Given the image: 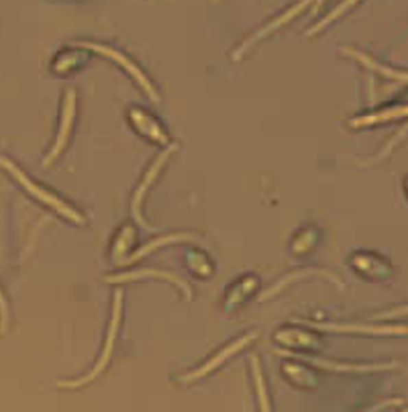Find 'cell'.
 <instances>
[{
  "label": "cell",
  "mask_w": 408,
  "mask_h": 412,
  "mask_svg": "<svg viewBox=\"0 0 408 412\" xmlns=\"http://www.w3.org/2000/svg\"><path fill=\"white\" fill-rule=\"evenodd\" d=\"M82 45H84V47H90L92 51H98V53H102V56L110 58L112 62H117L119 66H123V68H125V70H127V72H129V74H131L135 80H137V82L141 84V88H143V90H145V92H147V94L154 98V100H158V92L154 90L152 82H149V80L143 76V72H141V70H139V68H137V66H135L131 60H127V58H125L121 51H117V49H112V47H106V45H98V43H82Z\"/></svg>",
  "instance_id": "4"
},
{
  "label": "cell",
  "mask_w": 408,
  "mask_h": 412,
  "mask_svg": "<svg viewBox=\"0 0 408 412\" xmlns=\"http://www.w3.org/2000/svg\"><path fill=\"white\" fill-rule=\"evenodd\" d=\"M0 165H4V169L6 171H10L19 182H21V186L25 188V190H29L37 200H41L43 204H47V206H51L53 210H58L62 217H66V219H70V221H74V223H78L82 225L84 223V217H82L78 210H74L70 204H66L60 196H56V194H51V192H47V190H43L41 186H37V182H33V180H29L19 167L14 164H10L6 158H0Z\"/></svg>",
  "instance_id": "1"
},
{
  "label": "cell",
  "mask_w": 408,
  "mask_h": 412,
  "mask_svg": "<svg viewBox=\"0 0 408 412\" xmlns=\"http://www.w3.org/2000/svg\"><path fill=\"white\" fill-rule=\"evenodd\" d=\"M349 56H353L357 62H361L363 66H368V68H372L374 72H380L382 76H386V78H396V80H400V82H405L407 80V76L405 74H398V72H394V70H388V68H384V66H380V64H376V62H372L363 51H357V49H345Z\"/></svg>",
  "instance_id": "11"
},
{
  "label": "cell",
  "mask_w": 408,
  "mask_h": 412,
  "mask_svg": "<svg viewBox=\"0 0 408 412\" xmlns=\"http://www.w3.org/2000/svg\"><path fill=\"white\" fill-rule=\"evenodd\" d=\"M253 337H255V335H247V337H243V339H239L237 343H233L231 347L223 349V351H221V353H219V355H217L215 359H211V361H208L206 365H202V367H200V369H196L194 374L186 376V378H184V382H192V380H196V378H202V376H206V374H208L211 369L219 367V365H221V363H223V361H225L227 357H231L233 353H237V351H239L241 347H245V345H247V343H249V341H251Z\"/></svg>",
  "instance_id": "7"
},
{
  "label": "cell",
  "mask_w": 408,
  "mask_h": 412,
  "mask_svg": "<svg viewBox=\"0 0 408 412\" xmlns=\"http://www.w3.org/2000/svg\"><path fill=\"white\" fill-rule=\"evenodd\" d=\"M307 4H309V2H300V4H296V6H294V8H290V10H286V12H284V14H282V16H280V19H276V21H274V23H269V25H265V27H263V29H259V31H257V33H255V35H253V37H251V39H249V41H245L243 45H241V47H239V49H237V53H235V60H239V58H241V56H243L245 51H247V49H249V47H251V45H253V43H255V41H259V39H263V37H265V35H267V33H272V31H274V29H278V27H282V25H286V23H288V21H290V19H294V16H296V14H298V12H300V10H304V8H307Z\"/></svg>",
  "instance_id": "5"
},
{
  "label": "cell",
  "mask_w": 408,
  "mask_h": 412,
  "mask_svg": "<svg viewBox=\"0 0 408 412\" xmlns=\"http://www.w3.org/2000/svg\"><path fill=\"white\" fill-rule=\"evenodd\" d=\"M407 112V106L400 104L396 108H386L384 112H374V114H368V117H361V119H355L351 121V127H365V125H374V123H384V121H390L394 117H405Z\"/></svg>",
  "instance_id": "10"
},
{
  "label": "cell",
  "mask_w": 408,
  "mask_h": 412,
  "mask_svg": "<svg viewBox=\"0 0 408 412\" xmlns=\"http://www.w3.org/2000/svg\"><path fill=\"white\" fill-rule=\"evenodd\" d=\"M121 298L123 294L117 292L115 296V306H112V323H110V329H108V335H106V341H104V349H102V355L96 363V367L78 382H60L62 388H78V386H84L88 382H92L98 374H102V369L106 367L108 359H110V353H112V345H115V337H117V330H119V325H121Z\"/></svg>",
  "instance_id": "2"
},
{
  "label": "cell",
  "mask_w": 408,
  "mask_h": 412,
  "mask_svg": "<svg viewBox=\"0 0 408 412\" xmlns=\"http://www.w3.org/2000/svg\"><path fill=\"white\" fill-rule=\"evenodd\" d=\"M169 152L171 149H167L163 156H160L158 160H156V164L149 167V171H147V175L143 178V182H141V186H139V190L135 192V198H133V213H135V219L139 221V223H143V219H141V213H139V206H141V198H143V194H145V190L152 186V182H154V178L158 175V171L162 169V165L165 164V160L169 158Z\"/></svg>",
  "instance_id": "8"
},
{
  "label": "cell",
  "mask_w": 408,
  "mask_h": 412,
  "mask_svg": "<svg viewBox=\"0 0 408 412\" xmlns=\"http://www.w3.org/2000/svg\"><path fill=\"white\" fill-rule=\"evenodd\" d=\"M180 239H186V237H180V235H173V237H160V239H156L154 243H149V245H145V247L141 249V251H137L131 259H139V257H143L145 253H149V251H154L156 247H160L163 243H171V241H180Z\"/></svg>",
  "instance_id": "14"
},
{
  "label": "cell",
  "mask_w": 408,
  "mask_h": 412,
  "mask_svg": "<svg viewBox=\"0 0 408 412\" xmlns=\"http://www.w3.org/2000/svg\"><path fill=\"white\" fill-rule=\"evenodd\" d=\"M317 329L337 330V332H365V335H405V327H370V325H315Z\"/></svg>",
  "instance_id": "9"
},
{
  "label": "cell",
  "mask_w": 408,
  "mask_h": 412,
  "mask_svg": "<svg viewBox=\"0 0 408 412\" xmlns=\"http://www.w3.org/2000/svg\"><path fill=\"white\" fill-rule=\"evenodd\" d=\"M353 4H355V2H343L341 6H337V8H335V10H333V12H331L328 16H325V21H321L319 25H315V27H313V29L309 31V35H315L317 31H321V29H323L325 25H328V23H333V19H335V16H339L341 12H345V10H347V8H351Z\"/></svg>",
  "instance_id": "13"
},
{
  "label": "cell",
  "mask_w": 408,
  "mask_h": 412,
  "mask_svg": "<svg viewBox=\"0 0 408 412\" xmlns=\"http://www.w3.org/2000/svg\"><path fill=\"white\" fill-rule=\"evenodd\" d=\"M251 367H253V378H255V386H257V394H259L261 412H272V409H269V400H267V392H265V384H263V376H261V372H259L257 359H251Z\"/></svg>",
  "instance_id": "12"
},
{
  "label": "cell",
  "mask_w": 408,
  "mask_h": 412,
  "mask_svg": "<svg viewBox=\"0 0 408 412\" xmlns=\"http://www.w3.org/2000/svg\"><path fill=\"white\" fill-rule=\"evenodd\" d=\"M137 278H162V280H167V282H171V284H176V286H180L184 292H186V296L190 298V288L180 280V278H176L173 274H169V271H158V269H139V271H127V274H121V276H108L106 278V282H129V280H137Z\"/></svg>",
  "instance_id": "6"
},
{
  "label": "cell",
  "mask_w": 408,
  "mask_h": 412,
  "mask_svg": "<svg viewBox=\"0 0 408 412\" xmlns=\"http://www.w3.org/2000/svg\"><path fill=\"white\" fill-rule=\"evenodd\" d=\"M74 117H76V94L70 90L64 98V110H62V125H60V131H58V139H56V145L51 149V154L45 158L43 165H49L66 147L68 143V137H70V131H72V125H74Z\"/></svg>",
  "instance_id": "3"
},
{
  "label": "cell",
  "mask_w": 408,
  "mask_h": 412,
  "mask_svg": "<svg viewBox=\"0 0 408 412\" xmlns=\"http://www.w3.org/2000/svg\"><path fill=\"white\" fill-rule=\"evenodd\" d=\"M0 315H2V323L6 325V321H8V313H6V302H4L2 292H0Z\"/></svg>",
  "instance_id": "15"
}]
</instances>
